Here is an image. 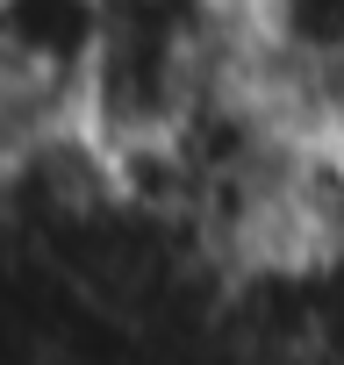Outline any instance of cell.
<instances>
[{
    "instance_id": "6da1fadb",
    "label": "cell",
    "mask_w": 344,
    "mask_h": 365,
    "mask_svg": "<svg viewBox=\"0 0 344 365\" xmlns=\"http://www.w3.org/2000/svg\"><path fill=\"white\" fill-rule=\"evenodd\" d=\"M101 0H0V93L79 122V86L101 58Z\"/></svg>"
},
{
    "instance_id": "7a4b0ae2",
    "label": "cell",
    "mask_w": 344,
    "mask_h": 365,
    "mask_svg": "<svg viewBox=\"0 0 344 365\" xmlns=\"http://www.w3.org/2000/svg\"><path fill=\"white\" fill-rule=\"evenodd\" d=\"M230 15L273 93H294L344 65V0H230Z\"/></svg>"
}]
</instances>
